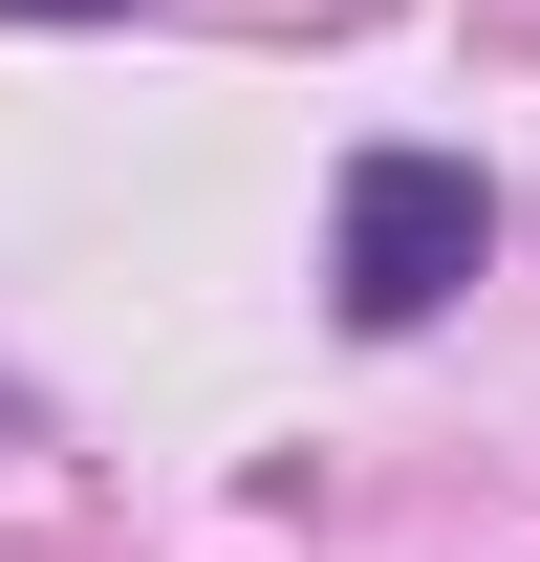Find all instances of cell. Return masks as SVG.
<instances>
[{
  "instance_id": "1",
  "label": "cell",
  "mask_w": 540,
  "mask_h": 562,
  "mask_svg": "<svg viewBox=\"0 0 540 562\" xmlns=\"http://www.w3.org/2000/svg\"><path fill=\"white\" fill-rule=\"evenodd\" d=\"M497 260V195H475V151H346V216H325V303L368 347H410L454 281Z\"/></svg>"
},
{
  "instance_id": "2",
  "label": "cell",
  "mask_w": 540,
  "mask_h": 562,
  "mask_svg": "<svg viewBox=\"0 0 540 562\" xmlns=\"http://www.w3.org/2000/svg\"><path fill=\"white\" fill-rule=\"evenodd\" d=\"M0 22H109V0H0Z\"/></svg>"
}]
</instances>
